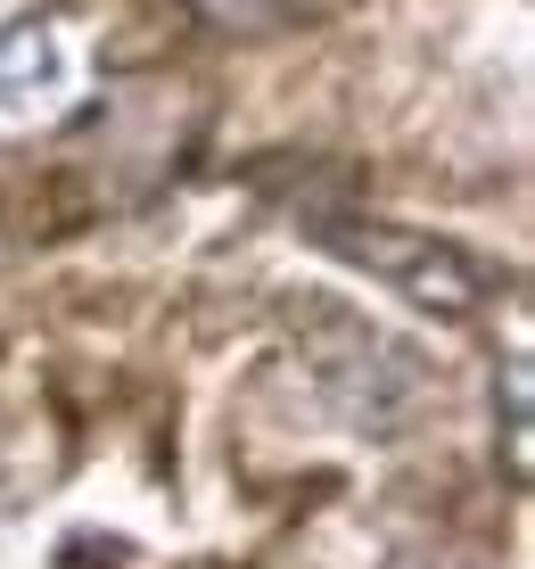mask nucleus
<instances>
[{
  "instance_id": "obj_1",
  "label": "nucleus",
  "mask_w": 535,
  "mask_h": 569,
  "mask_svg": "<svg viewBox=\"0 0 535 569\" xmlns=\"http://www.w3.org/2000/svg\"><path fill=\"white\" fill-rule=\"evenodd\" d=\"M313 240L330 248V257H346V264H363L371 281H387V289H404L412 306H428V313H478L486 306V264L470 257V248H453L437 240V231H412V223H371V214H322L313 223Z\"/></svg>"
},
{
  "instance_id": "obj_2",
  "label": "nucleus",
  "mask_w": 535,
  "mask_h": 569,
  "mask_svg": "<svg viewBox=\"0 0 535 569\" xmlns=\"http://www.w3.org/2000/svg\"><path fill=\"white\" fill-rule=\"evenodd\" d=\"M50 67H58V50H50V33H42V26H9V33H0V91H17V83H50Z\"/></svg>"
},
{
  "instance_id": "obj_3",
  "label": "nucleus",
  "mask_w": 535,
  "mask_h": 569,
  "mask_svg": "<svg viewBox=\"0 0 535 569\" xmlns=\"http://www.w3.org/2000/svg\"><path fill=\"white\" fill-rule=\"evenodd\" d=\"M198 9H206L214 26H240V33H255V26H296V17H313L322 0H198Z\"/></svg>"
}]
</instances>
